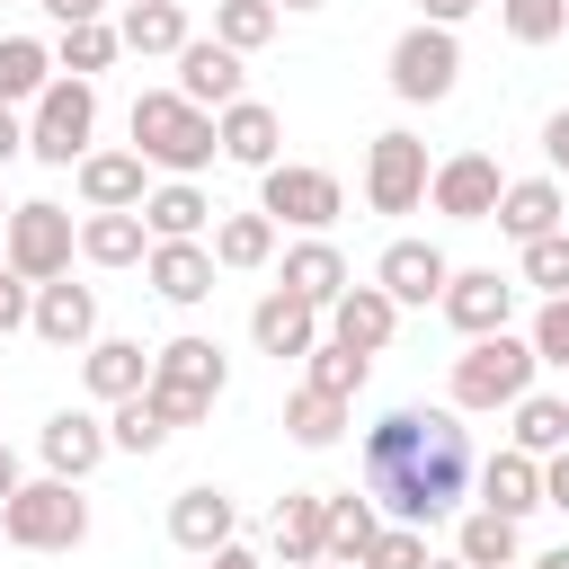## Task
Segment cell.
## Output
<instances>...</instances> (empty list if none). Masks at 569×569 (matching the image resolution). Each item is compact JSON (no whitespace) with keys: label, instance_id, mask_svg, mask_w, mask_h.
<instances>
[{"label":"cell","instance_id":"6da1fadb","mask_svg":"<svg viewBox=\"0 0 569 569\" xmlns=\"http://www.w3.org/2000/svg\"><path fill=\"white\" fill-rule=\"evenodd\" d=\"M356 471H365V498L382 507V525H445L471 498L480 453H471V427L453 409H418L409 400V409H382L365 427Z\"/></svg>","mask_w":569,"mask_h":569},{"label":"cell","instance_id":"7a4b0ae2","mask_svg":"<svg viewBox=\"0 0 569 569\" xmlns=\"http://www.w3.org/2000/svg\"><path fill=\"white\" fill-rule=\"evenodd\" d=\"M222 382H231V365H222V347H213V338H169V347H151L142 409L178 436V427H196V418L222 400Z\"/></svg>","mask_w":569,"mask_h":569},{"label":"cell","instance_id":"3957f363","mask_svg":"<svg viewBox=\"0 0 569 569\" xmlns=\"http://www.w3.org/2000/svg\"><path fill=\"white\" fill-rule=\"evenodd\" d=\"M133 151H142V169H169V178H196V169H213V116L204 107H187L178 89H142L133 98Z\"/></svg>","mask_w":569,"mask_h":569},{"label":"cell","instance_id":"277c9868","mask_svg":"<svg viewBox=\"0 0 569 569\" xmlns=\"http://www.w3.org/2000/svg\"><path fill=\"white\" fill-rule=\"evenodd\" d=\"M533 347L516 338V329H498V338H471L462 356H453V418H489V409H516L525 391H533Z\"/></svg>","mask_w":569,"mask_h":569},{"label":"cell","instance_id":"5b68a950","mask_svg":"<svg viewBox=\"0 0 569 569\" xmlns=\"http://www.w3.org/2000/svg\"><path fill=\"white\" fill-rule=\"evenodd\" d=\"M0 533L18 551H80L89 542V498L80 480H18V498L0 507Z\"/></svg>","mask_w":569,"mask_h":569},{"label":"cell","instance_id":"8992f818","mask_svg":"<svg viewBox=\"0 0 569 569\" xmlns=\"http://www.w3.org/2000/svg\"><path fill=\"white\" fill-rule=\"evenodd\" d=\"M71 249H80V231H71V213H62L53 196L9 204L0 258H9V276H18V284H53V276H71Z\"/></svg>","mask_w":569,"mask_h":569},{"label":"cell","instance_id":"52a82bcc","mask_svg":"<svg viewBox=\"0 0 569 569\" xmlns=\"http://www.w3.org/2000/svg\"><path fill=\"white\" fill-rule=\"evenodd\" d=\"M89 133H98V89L71 80V71H53V89H44L36 116H27V151H36L44 169H80V160H89Z\"/></svg>","mask_w":569,"mask_h":569},{"label":"cell","instance_id":"ba28073f","mask_svg":"<svg viewBox=\"0 0 569 569\" xmlns=\"http://www.w3.org/2000/svg\"><path fill=\"white\" fill-rule=\"evenodd\" d=\"M258 213L293 222V231H329L347 213V187L329 169H311V160H276V169H258Z\"/></svg>","mask_w":569,"mask_h":569},{"label":"cell","instance_id":"9c48e42d","mask_svg":"<svg viewBox=\"0 0 569 569\" xmlns=\"http://www.w3.org/2000/svg\"><path fill=\"white\" fill-rule=\"evenodd\" d=\"M453 80H462V44H453V27H409L400 44H391V98H409V107H436V98H453Z\"/></svg>","mask_w":569,"mask_h":569},{"label":"cell","instance_id":"30bf717a","mask_svg":"<svg viewBox=\"0 0 569 569\" xmlns=\"http://www.w3.org/2000/svg\"><path fill=\"white\" fill-rule=\"evenodd\" d=\"M365 204L373 213H418L427 204V142L409 124L373 133V151H365Z\"/></svg>","mask_w":569,"mask_h":569},{"label":"cell","instance_id":"8fae6325","mask_svg":"<svg viewBox=\"0 0 569 569\" xmlns=\"http://www.w3.org/2000/svg\"><path fill=\"white\" fill-rule=\"evenodd\" d=\"M498 196H507V169H498L489 151H453V160L427 169V204H436L445 222H489Z\"/></svg>","mask_w":569,"mask_h":569},{"label":"cell","instance_id":"7c38bea8","mask_svg":"<svg viewBox=\"0 0 569 569\" xmlns=\"http://www.w3.org/2000/svg\"><path fill=\"white\" fill-rule=\"evenodd\" d=\"M516 276H498V267H453L445 276V293H436V311L462 329V338H498L507 320H516Z\"/></svg>","mask_w":569,"mask_h":569},{"label":"cell","instance_id":"4fadbf2b","mask_svg":"<svg viewBox=\"0 0 569 569\" xmlns=\"http://www.w3.org/2000/svg\"><path fill=\"white\" fill-rule=\"evenodd\" d=\"M36 453H44V480H89L116 445H107V418H89V409H53V418L36 427Z\"/></svg>","mask_w":569,"mask_h":569},{"label":"cell","instance_id":"5bb4252c","mask_svg":"<svg viewBox=\"0 0 569 569\" xmlns=\"http://www.w3.org/2000/svg\"><path fill=\"white\" fill-rule=\"evenodd\" d=\"M445 276H453V258H445L436 240H391V249L373 258V284H382L400 311H427V302L445 293Z\"/></svg>","mask_w":569,"mask_h":569},{"label":"cell","instance_id":"9a60e30c","mask_svg":"<svg viewBox=\"0 0 569 569\" xmlns=\"http://www.w3.org/2000/svg\"><path fill=\"white\" fill-rule=\"evenodd\" d=\"M320 320H329L320 338H338V347H356V356H382V347H391V329H400V302H391L382 284H347Z\"/></svg>","mask_w":569,"mask_h":569},{"label":"cell","instance_id":"2e32d148","mask_svg":"<svg viewBox=\"0 0 569 569\" xmlns=\"http://www.w3.org/2000/svg\"><path fill=\"white\" fill-rule=\"evenodd\" d=\"M231 533H240V507H231L213 480H196V489H178V498H169V542H178V551L213 560Z\"/></svg>","mask_w":569,"mask_h":569},{"label":"cell","instance_id":"e0dca14e","mask_svg":"<svg viewBox=\"0 0 569 569\" xmlns=\"http://www.w3.org/2000/svg\"><path fill=\"white\" fill-rule=\"evenodd\" d=\"M178 98L204 107V116H222V107L240 98V53L213 44V36H187V44H178Z\"/></svg>","mask_w":569,"mask_h":569},{"label":"cell","instance_id":"ac0fdd59","mask_svg":"<svg viewBox=\"0 0 569 569\" xmlns=\"http://www.w3.org/2000/svg\"><path fill=\"white\" fill-rule=\"evenodd\" d=\"M489 222L525 249V240L569 231V196H560V178H507V196H498V213H489Z\"/></svg>","mask_w":569,"mask_h":569},{"label":"cell","instance_id":"d6986e66","mask_svg":"<svg viewBox=\"0 0 569 569\" xmlns=\"http://www.w3.org/2000/svg\"><path fill=\"white\" fill-rule=\"evenodd\" d=\"M142 276H151V293L160 302H178V311H196L204 293H213V249L204 240H151V258H142Z\"/></svg>","mask_w":569,"mask_h":569},{"label":"cell","instance_id":"ffe728a7","mask_svg":"<svg viewBox=\"0 0 569 569\" xmlns=\"http://www.w3.org/2000/svg\"><path fill=\"white\" fill-rule=\"evenodd\" d=\"M27 329H36L44 347H89V338H98V293H89V284H71V276H53V284H36Z\"/></svg>","mask_w":569,"mask_h":569},{"label":"cell","instance_id":"44dd1931","mask_svg":"<svg viewBox=\"0 0 569 569\" xmlns=\"http://www.w3.org/2000/svg\"><path fill=\"white\" fill-rule=\"evenodd\" d=\"M213 142H222V160H240V169H276L284 124H276V107H267V98H231V107L213 116Z\"/></svg>","mask_w":569,"mask_h":569},{"label":"cell","instance_id":"7402d4cb","mask_svg":"<svg viewBox=\"0 0 569 569\" xmlns=\"http://www.w3.org/2000/svg\"><path fill=\"white\" fill-rule=\"evenodd\" d=\"M249 338H258V356H276V365H284V356H311V347H320V311H311V302H293V293L276 284V293H258Z\"/></svg>","mask_w":569,"mask_h":569},{"label":"cell","instance_id":"603a6c76","mask_svg":"<svg viewBox=\"0 0 569 569\" xmlns=\"http://www.w3.org/2000/svg\"><path fill=\"white\" fill-rule=\"evenodd\" d=\"M471 480H480V507H489V516H507V525H525V516L542 507V462H533V453H516V445H507V453H489Z\"/></svg>","mask_w":569,"mask_h":569},{"label":"cell","instance_id":"cb8c5ba5","mask_svg":"<svg viewBox=\"0 0 569 569\" xmlns=\"http://www.w3.org/2000/svg\"><path fill=\"white\" fill-rule=\"evenodd\" d=\"M382 533V507L365 489H320V560H365V542Z\"/></svg>","mask_w":569,"mask_h":569},{"label":"cell","instance_id":"d4e9b609","mask_svg":"<svg viewBox=\"0 0 569 569\" xmlns=\"http://www.w3.org/2000/svg\"><path fill=\"white\" fill-rule=\"evenodd\" d=\"M71 178H80V204H89V213H133V204L151 196V187H142V151H89Z\"/></svg>","mask_w":569,"mask_h":569},{"label":"cell","instance_id":"484cf974","mask_svg":"<svg viewBox=\"0 0 569 569\" xmlns=\"http://www.w3.org/2000/svg\"><path fill=\"white\" fill-rule=\"evenodd\" d=\"M347 284H356V276H347V258H338V240H320V231H311V240H293V249H284V293H293V302H311V311H329V302H338Z\"/></svg>","mask_w":569,"mask_h":569},{"label":"cell","instance_id":"4316f807","mask_svg":"<svg viewBox=\"0 0 569 569\" xmlns=\"http://www.w3.org/2000/svg\"><path fill=\"white\" fill-rule=\"evenodd\" d=\"M80 382H89V400L116 409V400H133V391L151 382V356H142L133 338H89V347H80Z\"/></svg>","mask_w":569,"mask_h":569},{"label":"cell","instance_id":"83f0119b","mask_svg":"<svg viewBox=\"0 0 569 569\" xmlns=\"http://www.w3.org/2000/svg\"><path fill=\"white\" fill-rule=\"evenodd\" d=\"M204 222H213V204H204L196 178H169V187L142 196V231L151 240H204Z\"/></svg>","mask_w":569,"mask_h":569},{"label":"cell","instance_id":"f1b7e54d","mask_svg":"<svg viewBox=\"0 0 569 569\" xmlns=\"http://www.w3.org/2000/svg\"><path fill=\"white\" fill-rule=\"evenodd\" d=\"M116 44H124V53H169V62H178V44H187V9H178V0H124Z\"/></svg>","mask_w":569,"mask_h":569},{"label":"cell","instance_id":"f546056e","mask_svg":"<svg viewBox=\"0 0 569 569\" xmlns=\"http://www.w3.org/2000/svg\"><path fill=\"white\" fill-rule=\"evenodd\" d=\"M80 258H89V267H142V258H151L142 204H133V213H89V222H80Z\"/></svg>","mask_w":569,"mask_h":569},{"label":"cell","instance_id":"4dcf8cb0","mask_svg":"<svg viewBox=\"0 0 569 569\" xmlns=\"http://www.w3.org/2000/svg\"><path fill=\"white\" fill-rule=\"evenodd\" d=\"M507 418H516V427H507V445H516V453H533V462L569 453V400H551V391H525Z\"/></svg>","mask_w":569,"mask_h":569},{"label":"cell","instance_id":"1f68e13d","mask_svg":"<svg viewBox=\"0 0 569 569\" xmlns=\"http://www.w3.org/2000/svg\"><path fill=\"white\" fill-rule=\"evenodd\" d=\"M204 249H213V267H240V276H249V267L276 258V222H267V213H213V240H204Z\"/></svg>","mask_w":569,"mask_h":569},{"label":"cell","instance_id":"d6a6232c","mask_svg":"<svg viewBox=\"0 0 569 569\" xmlns=\"http://www.w3.org/2000/svg\"><path fill=\"white\" fill-rule=\"evenodd\" d=\"M53 89V44L36 36H0V107H27Z\"/></svg>","mask_w":569,"mask_h":569},{"label":"cell","instance_id":"836d02e7","mask_svg":"<svg viewBox=\"0 0 569 569\" xmlns=\"http://www.w3.org/2000/svg\"><path fill=\"white\" fill-rule=\"evenodd\" d=\"M267 533H276V551H284L293 569H311V560H320V489H284Z\"/></svg>","mask_w":569,"mask_h":569},{"label":"cell","instance_id":"e575fe53","mask_svg":"<svg viewBox=\"0 0 569 569\" xmlns=\"http://www.w3.org/2000/svg\"><path fill=\"white\" fill-rule=\"evenodd\" d=\"M453 560H462V569H516V525L489 516V507H471V516L453 525Z\"/></svg>","mask_w":569,"mask_h":569},{"label":"cell","instance_id":"d590c367","mask_svg":"<svg viewBox=\"0 0 569 569\" xmlns=\"http://www.w3.org/2000/svg\"><path fill=\"white\" fill-rule=\"evenodd\" d=\"M284 436H293V445H311V453H320V445H338V436H347V400H329V391H311V382H302V391L284 400Z\"/></svg>","mask_w":569,"mask_h":569},{"label":"cell","instance_id":"8d00e7d4","mask_svg":"<svg viewBox=\"0 0 569 569\" xmlns=\"http://www.w3.org/2000/svg\"><path fill=\"white\" fill-rule=\"evenodd\" d=\"M276 0H213V44H231V53H258L267 36H276Z\"/></svg>","mask_w":569,"mask_h":569},{"label":"cell","instance_id":"74e56055","mask_svg":"<svg viewBox=\"0 0 569 569\" xmlns=\"http://www.w3.org/2000/svg\"><path fill=\"white\" fill-rule=\"evenodd\" d=\"M302 365H311V373H302L311 391H329V400H356V391H365V365H373V356H356V347H338V338H320V347H311Z\"/></svg>","mask_w":569,"mask_h":569},{"label":"cell","instance_id":"f35d334b","mask_svg":"<svg viewBox=\"0 0 569 569\" xmlns=\"http://www.w3.org/2000/svg\"><path fill=\"white\" fill-rule=\"evenodd\" d=\"M124 44H116V27L98 18V27H62V44H53V71H71V80H89V71H107Z\"/></svg>","mask_w":569,"mask_h":569},{"label":"cell","instance_id":"ab89813d","mask_svg":"<svg viewBox=\"0 0 569 569\" xmlns=\"http://www.w3.org/2000/svg\"><path fill=\"white\" fill-rule=\"evenodd\" d=\"M498 18H507L516 44H551V36H569V0H498Z\"/></svg>","mask_w":569,"mask_h":569},{"label":"cell","instance_id":"60d3db41","mask_svg":"<svg viewBox=\"0 0 569 569\" xmlns=\"http://www.w3.org/2000/svg\"><path fill=\"white\" fill-rule=\"evenodd\" d=\"M107 445H116V453H160V445H169V427H160V418L142 409V391H133V400H116V418H107Z\"/></svg>","mask_w":569,"mask_h":569},{"label":"cell","instance_id":"b9f144b4","mask_svg":"<svg viewBox=\"0 0 569 569\" xmlns=\"http://www.w3.org/2000/svg\"><path fill=\"white\" fill-rule=\"evenodd\" d=\"M356 569H427V525H382Z\"/></svg>","mask_w":569,"mask_h":569},{"label":"cell","instance_id":"7bdbcfd3","mask_svg":"<svg viewBox=\"0 0 569 569\" xmlns=\"http://www.w3.org/2000/svg\"><path fill=\"white\" fill-rule=\"evenodd\" d=\"M525 284H533L542 302H560V293H569V231H551V240H525Z\"/></svg>","mask_w":569,"mask_h":569},{"label":"cell","instance_id":"ee69618b","mask_svg":"<svg viewBox=\"0 0 569 569\" xmlns=\"http://www.w3.org/2000/svg\"><path fill=\"white\" fill-rule=\"evenodd\" d=\"M525 347H533V365H560V373H569V293L533 311V329H525Z\"/></svg>","mask_w":569,"mask_h":569},{"label":"cell","instance_id":"f6af8a7d","mask_svg":"<svg viewBox=\"0 0 569 569\" xmlns=\"http://www.w3.org/2000/svg\"><path fill=\"white\" fill-rule=\"evenodd\" d=\"M27 302H36V284H18V276H9V258H0V338H9V329H27Z\"/></svg>","mask_w":569,"mask_h":569},{"label":"cell","instance_id":"bcb514c9","mask_svg":"<svg viewBox=\"0 0 569 569\" xmlns=\"http://www.w3.org/2000/svg\"><path fill=\"white\" fill-rule=\"evenodd\" d=\"M36 9H44L53 27H98V18H107V0H36Z\"/></svg>","mask_w":569,"mask_h":569},{"label":"cell","instance_id":"7dc6e473","mask_svg":"<svg viewBox=\"0 0 569 569\" xmlns=\"http://www.w3.org/2000/svg\"><path fill=\"white\" fill-rule=\"evenodd\" d=\"M542 507H560V516H569V453H551V462H542Z\"/></svg>","mask_w":569,"mask_h":569},{"label":"cell","instance_id":"c3c4849f","mask_svg":"<svg viewBox=\"0 0 569 569\" xmlns=\"http://www.w3.org/2000/svg\"><path fill=\"white\" fill-rule=\"evenodd\" d=\"M542 151H551V169H569V107L542 116Z\"/></svg>","mask_w":569,"mask_h":569},{"label":"cell","instance_id":"681fc988","mask_svg":"<svg viewBox=\"0 0 569 569\" xmlns=\"http://www.w3.org/2000/svg\"><path fill=\"white\" fill-rule=\"evenodd\" d=\"M471 9H480V0H418V18H427V27H462Z\"/></svg>","mask_w":569,"mask_h":569},{"label":"cell","instance_id":"f907efd6","mask_svg":"<svg viewBox=\"0 0 569 569\" xmlns=\"http://www.w3.org/2000/svg\"><path fill=\"white\" fill-rule=\"evenodd\" d=\"M27 151V124H18V107H0V169Z\"/></svg>","mask_w":569,"mask_h":569},{"label":"cell","instance_id":"816d5d0a","mask_svg":"<svg viewBox=\"0 0 569 569\" xmlns=\"http://www.w3.org/2000/svg\"><path fill=\"white\" fill-rule=\"evenodd\" d=\"M204 569H258V551H249V542H222V551H213Z\"/></svg>","mask_w":569,"mask_h":569},{"label":"cell","instance_id":"f5cc1de1","mask_svg":"<svg viewBox=\"0 0 569 569\" xmlns=\"http://www.w3.org/2000/svg\"><path fill=\"white\" fill-rule=\"evenodd\" d=\"M18 480H27V471H18V453H9V445H0V507H9V498H18Z\"/></svg>","mask_w":569,"mask_h":569},{"label":"cell","instance_id":"db71d44e","mask_svg":"<svg viewBox=\"0 0 569 569\" xmlns=\"http://www.w3.org/2000/svg\"><path fill=\"white\" fill-rule=\"evenodd\" d=\"M533 569H569V542H560V551H542V560H533Z\"/></svg>","mask_w":569,"mask_h":569},{"label":"cell","instance_id":"11a10c76","mask_svg":"<svg viewBox=\"0 0 569 569\" xmlns=\"http://www.w3.org/2000/svg\"><path fill=\"white\" fill-rule=\"evenodd\" d=\"M276 9H329V0H276Z\"/></svg>","mask_w":569,"mask_h":569},{"label":"cell","instance_id":"9f6ffc18","mask_svg":"<svg viewBox=\"0 0 569 569\" xmlns=\"http://www.w3.org/2000/svg\"><path fill=\"white\" fill-rule=\"evenodd\" d=\"M427 569H462V560H427Z\"/></svg>","mask_w":569,"mask_h":569},{"label":"cell","instance_id":"6f0895ef","mask_svg":"<svg viewBox=\"0 0 569 569\" xmlns=\"http://www.w3.org/2000/svg\"><path fill=\"white\" fill-rule=\"evenodd\" d=\"M311 569H347V560H311Z\"/></svg>","mask_w":569,"mask_h":569},{"label":"cell","instance_id":"680465c9","mask_svg":"<svg viewBox=\"0 0 569 569\" xmlns=\"http://www.w3.org/2000/svg\"><path fill=\"white\" fill-rule=\"evenodd\" d=\"M0 231H9V204H0Z\"/></svg>","mask_w":569,"mask_h":569},{"label":"cell","instance_id":"91938a15","mask_svg":"<svg viewBox=\"0 0 569 569\" xmlns=\"http://www.w3.org/2000/svg\"><path fill=\"white\" fill-rule=\"evenodd\" d=\"M516 569H525V560H516Z\"/></svg>","mask_w":569,"mask_h":569}]
</instances>
